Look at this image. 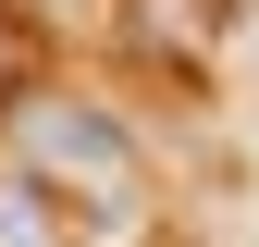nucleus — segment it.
I'll list each match as a JSON object with an SVG mask.
<instances>
[{
	"instance_id": "nucleus-1",
	"label": "nucleus",
	"mask_w": 259,
	"mask_h": 247,
	"mask_svg": "<svg viewBox=\"0 0 259 247\" xmlns=\"http://www.w3.org/2000/svg\"><path fill=\"white\" fill-rule=\"evenodd\" d=\"M0 161H13V185L50 210H87V223H123V210L148 198V173H136V136L99 111V99H74V87H37V99H13V124H0Z\"/></svg>"
},
{
	"instance_id": "nucleus-2",
	"label": "nucleus",
	"mask_w": 259,
	"mask_h": 247,
	"mask_svg": "<svg viewBox=\"0 0 259 247\" xmlns=\"http://www.w3.org/2000/svg\"><path fill=\"white\" fill-rule=\"evenodd\" d=\"M0 247H62V223H50L37 198H25L13 173H0Z\"/></svg>"
}]
</instances>
